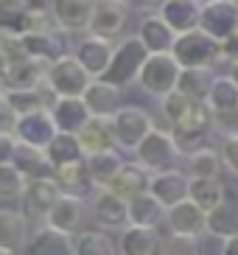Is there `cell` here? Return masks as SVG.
<instances>
[{
	"label": "cell",
	"instance_id": "1",
	"mask_svg": "<svg viewBox=\"0 0 238 255\" xmlns=\"http://www.w3.org/2000/svg\"><path fill=\"white\" fill-rule=\"evenodd\" d=\"M146 56H149V48L143 45V39L137 34L120 37L115 42L112 59H110V65H107L101 79L118 84V87H132V84H137V76H140V68H143V62H146Z\"/></svg>",
	"mask_w": 238,
	"mask_h": 255
},
{
	"label": "cell",
	"instance_id": "2",
	"mask_svg": "<svg viewBox=\"0 0 238 255\" xmlns=\"http://www.w3.org/2000/svg\"><path fill=\"white\" fill-rule=\"evenodd\" d=\"M179 73H182V65L177 62L171 51H160V53H149L146 62L140 68V76H137V87H140L146 96L151 98H165L171 90H177Z\"/></svg>",
	"mask_w": 238,
	"mask_h": 255
},
{
	"label": "cell",
	"instance_id": "3",
	"mask_svg": "<svg viewBox=\"0 0 238 255\" xmlns=\"http://www.w3.org/2000/svg\"><path fill=\"white\" fill-rule=\"evenodd\" d=\"M171 53L182 68H216L222 59V42L213 39L208 31L194 28L185 34H177Z\"/></svg>",
	"mask_w": 238,
	"mask_h": 255
},
{
	"label": "cell",
	"instance_id": "4",
	"mask_svg": "<svg viewBox=\"0 0 238 255\" xmlns=\"http://www.w3.org/2000/svg\"><path fill=\"white\" fill-rule=\"evenodd\" d=\"M134 160L140 165H146L149 171H163V168H171L179 165L182 160V151L177 149V140H174L171 129L165 127H154L149 135L137 143V149L132 151Z\"/></svg>",
	"mask_w": 238,
	"mask_h": 255
},
{
	"label": "cell",
	"instance_id": "5",
	"mask_svg": "<svg viewBox=\"0 0 238 255\" xmlns=\"http://www.w3.org/2000/svg\"><path fill=\"white\" fill-rule=\"evenodd\" d=\"M93 76L84 68L82 62L76 59V53H62L48 65V79L45 84L51 87L56 96H84V90L90 87Z\"/></svg>",
	"mask_w": 238,
	"mask_h": 255
},
{
	"label": "cell",
	"instance_id": "6",
	"mask_svg": "<svg viewBox=\"0 0 238 255\" xmlns=\"http://www.w3.org/2000/svg\"><path fill=\"white\" fill-rule=\"evenodd\" d=\"M112 127H115V140L120 151H134L137 143L154 129V115L146 113L137 104H123L118 113L112 115Z\"/></svg>",
	"mask_w": 238,
	"mask_h": 255
},
{
	"label": "cell",
	"instance_id": "7",
	"mask_svg": "<svg viewBox=\"0 0 238 255\" xmlns=\"http://www.w3.org/2000/svg\"><path fill=\"white\" fill-rule=\"evenodd\" d=\"M59 196H62V188L53 177H31L28 185H25V191H22V196H20L22 213L28 216L31 225L42 227Z\"/></svg>",
	"mask_w": 238,
	"mask_h": 255
},
{
	"label": "cell",
	"instance_id": "8",
	"mask_svg": "<svg viewBox=\"0 0 238 255\" xmlns=\"http://www.w3.org/2000/svg\"><path fill=\"white\" fill-rule=\"evenodd\" d=\"M90 219L104 230H123L129 225V199L112 188H96L90 194Z\"/></svg>",
	"mask_w": 238,
	"mask_h": 255
},
{
	"label": "cell",
	"instance_id": "9",
	"mask_svg": "<svg viewBox=\"0 0 238 255\" xmlns=\"http://www.w3.org/2000/svg\"><path fill=\"white\" fill-rule=\"evenodd\" d=\"M160 115L174 127H194V124H213L210 107L205 101L185 96L182 90H171L165 98H160Z\"/></svg>",
	"mask_w": 238,
	"mask_h": 255
},
{
	"label": "cell",
	"instance_id": "10",
	"mask_svg": "<svg viewBox=\"0 0 238 255\" xmlns=\"http://www.w3.org/2000/svg\"><path fill=\"white\" fill-rule=\"evenodd\" d=\"M199 28L208 31L213 39L224 42L238 31V6L233 0H202Z\"/></svg>",
	"mask_w": 238,
	"mask_h": 255
},
{
	"label": "cell",
	"instance_id": "11",
	"mask_svg": "<svg viewBox=\"0 0 238 255\" xmlns=\"http://www.w3.org/2000/svg\"><path fill=\"white\" fill-rule=\"evenodd\" d=\"M165 225H168V233L202 239V236H208V210H202L188 196V199H182V202L171 205L165 210Z\"/></svg>",
	"mask_w": 238,
	"mask_h": 255
},
{
	"label": "cell",
	"instance_id": "12",
	"mask_svg": "<svg viewBox=\"0 0 238 255\" xmlns=\"http://www.w3.org/2000/svg\"><path fill=\"white\" fill-rule=\"evenodd\" d=\"M48 59L39 56H22L14 62H0V73L6 79V90H25V87H39L48 79Z\"/></svg>",
	"mask_w": 238,
	"mask_h": 255
},
{
	"label": "cell",
	"instance_id": "13",
	"mask_svg": "<svg viewBox=\"0 0 238 255\" xmlns=\"http://www.w3.org/2000/svg\"><path fill=\"white\" fill-rule=\"evenodd\" d=\"M90 213V205L84 202V196H76V194H62L56 199V205L51 208L45 225L53 227V230L65 233V236H76V233L84 227V219Z\"/></svg>",
	"mask_w": 238,
	"mask_h": 255
},
{
	"label": "cell",
	"instance_id": "14",
	"mask_svg": "<svg viewBox=\"0 0 238 255\" xmlns=\"http://www.w3.org/2000/svg\"><path fill=\"white\" fill-rule=\"evenodd\" d=\"M149 191L163 202V208L168 210L171 205L188 199V191H191V174L179 165H171V168H163V171H151V182Z\"/></svg>",
	"mask_w": 238,
	"mask_h": 255
},
{
	"label": "cell",
	"instance_id": "15",
	"mask_svg": "<svg viewBox=\"0 0 238 255\" xmlns=\"http://www.w3.org/2000/svg\"><path fill=\"white\" fill-rule=\"evenodd\" d=\"M96 3L98 0H51L48 8H51L53 20H56V25L62 31H67V34H87Z\"/></svg>",
	"mask_w": 238,
	"mask_h": 255
},
{
	"label": "cell",
	"instance_id": "16",
	"mask_svg": "<svg viewBox=\"0 0 238 255\" xmlns=\"http://www.w3.org/2000/svg\"><path fill=\"white\" fill-rule=\"evenodd\" d=\"M129 11L132 8L123 0H98L96 11H93V20H90V34H98V37H107V39H118L126 31Z\"/></svg>",
	"mask_w": 238,
	"mask_h": 255
},
{
	"label": "cell",
	"instance_id": "17",
	"mask_svg": "<svg viewBox=\"0 0 238 255\" xmlns=\"http://www.w3.org/2000/svg\"><path fill=\"white\" fill-rule=\"evenodd\" d=\"M56 132H59V127H56L51 110H34V113L20 115V118H17V127H14L17 140L39 146V149H45V146L56 137Z\"/></svg>",
	"mask_w": 238,
	"mask_h": 255
},
{
	"label": "cell",
	"instance_id": "18",
	"mask_svg": "<svg viewBox=\"0 0 238 255\" xmlns=\"http://www.w3.org/2000/svg\"><path fill=\"white\" fill-rule=\"evenodd\" d=\"M112 51H115V39L98 37V34H90V31L73 45L76 59H79L84 68L90 70V76H93V79L104 76L107 65H110V59H112Z\"/></svg>",
	"mask_w": 238,
	"mask_h": 255
},
{
	"label": "cell",
	"instance_id": "19",
	"mask_svg": "<svg viewBox=\"0 0 238 255\" xmlns=\"http://www.w3.org/2000/svg\"><path fill=\"white\" fill-rule=\"evenodd\" d=\"M76 135H79L84 154H98V151H107V149H118L115 127H112L110 115H90V121Z\"/></svg>",
	"mask_w": 238,
	"mask_h": 255
},
{
	"label": "cell",
	"instance_id": "20",
	"mask_svg": "<svg viewBox=\"0 0 238 255\" xmlns=\"http://www.w3.org/2000/svg\"><path fill=\"white\" fill-rule=\"evenodd\" d=\"M84 104L90 107V113L93 115H115L123 107V87H118V84L107 82V79H93L90 82V87L84 90Z\"/></svg>",
	"mask_w": 238,
	"mask_h": 255
},
{
	"label": "cell",
	"instance_id": "21",
	"mask_svg": "<svg viewBox=\"0 0 238 255\" xmlns=\"http://www.w3.org/2000/svg\"><path fill=\"white\" fill-rule=\"evenodd\" d=\"M51 115L59 132H79L93 113H90V107L84 104L82 96H56V101L51 104Z\"/></svg>",
	"mask_w": 238,
	"mask_h": 255
},
{
	"label": "cell",
	"instance_id": "22",
	"mask_svg": "<svg viewBox=\"0 0 238 255\" xmlns=\"http://www.w3.org/2000/svg\"><path fill=\"white\" fill-rule=\"evenodd\" d=\"M137 37L143 39V45L149 48V53H160V51H171L174 48L177 31L157 11V14H143L140 25H137Z\"/></svg>",
	"mask_w": 238,
	"mask_h": 255
},
{
	"label": "cell",
	"instance_id": "23",
	"mask_svg": "<svg viewBox=\"0 0 238 255\" xmlns=\"http://www.w3.org/2000/svg\"><path fill=\"white\" fill-rule=\"evenodd\" d=\"M160 233L157 227L146 225H126L118 236V253L123 255H151L160 250Z\"/></svg>",
	"mask_w": 238,
	"mask_h": 255
},
{
	"label": "cell",
	"instance_id": "24",
	"mask_svg": "<svg viewBox=\"0 0 238 255\" xmlns=\"http://www.w3.org/2000/svg\"><path fill=\"white\" fill-rule=\"evenodd\" d=\"M149 182H151V171L146 165H140L137 160H132V163L123 160V165L118 168V174L112 177V182L107 188H112V191L120 194L123 199H132V196L149 191Z\"/></svg>",
	"mask_w": 238,
	"mask_h": 255
},
{
	"label": "cell",
	"instance_id": "25",
	"mask_svg": "<svg viewBox=\"0 0 238 255\" xmlns=\"http://www.w3.org/2000/svg\"><path fill=\"white\" fill-rule=\"evenodd\" d=\"M28 216L22 210L0 208V247L8 253H20L28 244Z\"/></svg>",
	"mask_w": 238,
	"mask_h": 255
},
{
	"label": "cell",
	"instance_id": "26",
	"mask_svg": "<svg viewBox=\"0 0 238 255\" xmlns=\"http://www.w3.org/2000/svg\"><path fill=\"white\" fill-rule=\"evenodd\" d=\"M53 180L59 182L62 194H76V196H84L90 199V194L96 191V182L90 177V168H87V157L79 160V163H70V165H59L53 168Z\"/></svg>",
	"mask_w": 238,
	"mask_h": 255
},
{
	"label": "cell",
	"instance_id": "27",
	"mask_svg": "<svg viewBox=\"0 0 238 255\" xmlns=\"http://www.w3.org/2000/svg\"><path fill=\"white\" fill-rule=\"evenodd\" d=\"M160 14L168 20L177 34L199 28L202 20V0H165V6L160 8Z\"/></svg>",
	"mask_w": 238,
	"mask_h": 255
},
{
	"label": "cell",
	"instance_id": "28",
	"mask_svg": "<svg viewBox=\"0 0 238 255\" xmlns=\"http://www.w3.org/2000/svg\"><path fill=\"white\" fill-rule=\"evenodd\" d=\"M238 233V199H227L224 196L222 202L213 210H208V236L210 239H230Z\"/></svg>",
	"mask_w": 238,
	"mask_h": 255
},
{
	"label": "cell",
	"instance_id": "29",
	"mask_svg": "<svg viewBox=\"0 0 238 255\" xmlns=\"http://www.w3.org/2000/svg\"><path fill=\"white\" fill-rule=\"evenodd\" d=\"M45 154H48V163H51V168L79 163V160L87 157V154H84V149H82V143H79V135H76V132H56V137H53V140L45 146Z\"/></svg>",
	"mask_w": 238,
	"mask_h": 255
},
{
	"label": "cell",
	"instance_id": "30",
	"mask_svg": "<svg viewBox=\"0 0 238 255\" xmlns=\"http://www.w3.org/2000/svg\"><path fill=\"white\" fill-rule=\"evenodd\" d=\"M160 222H165V208L151 191H143L129 199V225L160 227Z\"/></svg>",
	"mask_w": 238,
	"mask_h": 255
},
{
	"label": "cell",
	"instance_id": "31",
	"mask_svg": "<svg viewBox=\"0 0 238 255\" xmlns=\"http://www.w3.org/2000/svg\"><path fill=\"white\" fill-rule=\"evenodd\" d=\"M171 135L177 140V149L182 151V157H188L205 146H213L216 129H213V124H194V127H174Z\"/></svg>",
	"mask_w": 238,
	"mask_h": 255
},
{
	"label": "cell",
	"instance_id": "32",
	"mask_svg": "<svg viewBox=\"0 0 238 255\" xmlns=\"http://www.w3.org/2000/svg\"><path fill=\"white\" fill-rule=\"evenodd\" d=\"M14 165L20 168L25 177H53V168L48 163V154L39 146H31V143H17L14 151Z\"/></svg>",
	"mask_w": 238,
	"mask_h": 255
},
{
	"label": "cell",
	"instance_id": "33",
	"mask_svg": "<svg viewBox=\"0 0 238 255\" xmlns=\"http://www.w3.org/2000/svg\"><path fill=\"white\" fill-rule=\"evenodd\" d=\"M120 165H123L120 149H107V151H98V154H87V168H90V177H93L96 188L110 185Z\"/></svg>",
	"mask_w": 238,
	"mask_h": 255
},
{
	"label": "cell",
	"instance_id": "34",
	"mask_svg": "<svg viewBox=\"0 0 238 255\" xmlns=\"http://www.w3.org/2000/svg\"><path fill=\"white\" fill-rule=\"evenodd\" d=\"M73 253L76 255H112L118 253V241H112L104 227H98V230H84L82 227L73 236Z\"/></svg>",
	"mask_w": 238,
	"mask_h": 255
},
{
	"label": "cell",
	"instance_id": "35",
	"mask_svg": "<svg viewBox=\"0 0 238 255\" xmlns=\"http://www.w3.org/2000/svg\"><path fill=\"white\" fill-rule=\"evenodd\" d=\"M182 163H185V171L191 177H222V171H224L219 146H205V149L182 157Z\"/></svg>",
	"mask_w": 238,
	"mask_h": 255
},
{
	"label": "cell",
	"instance_id": "36",
	"mask_svg": "<svg viewBox=\"0 0 238 255\" xmlns=\"http://www.w3.org/2000/svg\"><path fill=\"white\" fill-rule=\"evenodd\" d=\"M210 113H227V110H238V82L230 73H222L213 79V87L208 93Z\"/></svg>",
	"mask_w": 238,
	"mask_h": 255
},
{
	"label": "cell",
	"instance_id": "37",
	"mask_svg": "<svg viewBox=\"0 0 238 255\" xmlns=\"http://www.w3.org/2000/svg\"><path fill=\"white\" fill-rule=\"evenodd\" d=\"M188 196L202 210H213L227 196V188H224V182L219 177H191V191H188Z\"/></svg>",
	"mask_w": 238,
	"mask_h": 255
},
{
	"label": "cell",
	"instance_id": "38",
	"mask_svg": "<svg viewBox=\"0 0 238 255\" xmlns=\"http://www.w3.org/2000/svg\"><path fill=\"white\" fill-rule=\"evenodd\" d=\"M213 68H182L177 82V90H182L185 96L196 98V101H208V93L213 87Z\"/></svg>",
	"mask_w": 238,
	"mask_h": 255
},
{
	"label": "cell",
	"instance_id": "39",
	"mask_svg": "<svg viewBox=\"0 0 238 255\" xmlns=\"http://www.w3.org/2000/svg\"><path fill=\"white\" fill-rule=\"evenodd\" d=\"M51 28H56V20H53L51 8L28 6L14 31H20V34H39V31H51Z\"/></svg>",
	"mask_w": 238,
	"mask_h": 255
},
{
	"label": "cell",
	"instance_id": "40",
	"mask_svg": "<svg viewBox=\"0 0 238 255\" xmlns=\"http://www.w3.org/2000/svg\"><path fill=\"white\" fill-rule=\"evenodd\" d=\"M25 185H28V177L14 163L0 165V199H20Z\"/></svg>",
	"mask_w": 238,
	"mask_h": 255
},
{
	"label": "cell",
	"instance_id": "41",
	"mask_svg": "<svg viewBox=\"0 0 238 255\" xmlns=\"http://www.w3.org/2000/svg\"><path fill=\"white\" fill-rule=\"evenodd\" d=\"M22 56H28L22 34L11 28H0V62H14L22 59Z\"/></svg>",
	"mask_w": 238,
	"mask_h": 255
},
{
	"label": "cell",
	"instance_id": "42",
	"mask_svg": "<svg viewBox=\"0 0 238 255\" xmlns=\"http://www.w3.org/2000/svg\"><path fill=\"white\" fill-rule=\"evenodd\" d=\"M157 253H165V255H194V253H199V239L171 233L168 239L160 241V250H157Z\"/></svg>",
	"mask_w": 238,
	"mask_h": 255
},
{
	"label": "cell",
	"instance_id": "43",
	"mask_svg": "<svg viewBox=\"0 0 238 255\" xmlns=\"http://www.w3.org/2000/svg\"><path fill=\"white\" fill-rule=\"evenodd\" d=\"M219 151H222L224 171L238 180V132L236 135H222V140H219Z\"/></svg>",
	"mask_w": 238,
	"mask_h": 255
},
{
	"label": "cell",
	"instance_id": "44",
	"mask_svg": "<svg viewBox=\"0 0 238 255\" xmlns=\"http://www.w3.org/2000/svg\"><path fill=\"white\" fill-rule=\"evenodd\" d=\"M31 3L28 0H0V28H17L20 17L25 14V8Z\"/></svg>",
	"mask_w": 238,
	"mask_h": 255
},
{
	"label": "cell",
	"instance_id": "45",
	"mask_svg": "<svg viewBox=\"0 0 238 255\" xmlns=\"http://www.w3.org/2000/svg\"><path fill=\"white\" fill-rule=\"evenodd\" d=\"M17 118H20V113L11 107V101H8L6 93H3V96H0V132H14Z\"/></svg>",
	"mask_w": 238,
	"mask_h": 255
},
{
	"label": "cell",
	"instance_id": "46",
	"mask_svg": "<svg viewBox=\"0 0 238 255\" xmlns=\"http://www.w3.org/2000/svg\"><path fill=\"white\" fill-rule=\"evenodd\" d=\"M17 135L14 132H0V165L3 163H14V151H17Z\"/></svg>",
	"mask_w": 238,
	"mask_h": 255
},
{
	"label": "cell",
	"instance_id": "47",
	"mask_svg": "<svg viewBox=\"0 0 238 255\" xmlns=\"http://www.w3.org/2000/svg\"><path fill=\"white\" fill-rule=\"evenodd\" d=\"M126 6L137 14H157L165 6V0H126Z\"/></svg>",
	"mask_w": 238,
	"mask_h": 255
},
{
	"label": "cell",
	"instance_id": "48",
	"mask_svg": "<svg viewBox=\"0 0 238 255\" xmlns=\"http://www.w3.org/2000/svg\"><path fill=\"white\" fill-rule=\"evenodd\" d=\"M222 255H238V233L222 241Z\"/></svg>",
	"mask_w": 238,
	"mask_h": 255
},
{
	"label": "cell",
	"instance_id": "49",
	"mask_svg": "<svg viewBox=\"0 0 238 255\" xmlns=\"http://www.w3.org/2000/svg\"><path fill=\"white\" fill-rule=\"evenodd\" d=\"M227 73H230L233 79H236V82H238V56H233V59L227 62Z\"/></svg>",
	"mask_w": 238,
	"mask_h": 255
},
{
	"label": "cell",
	"instance_id": "50",
	"mask_svg": "<svg viewBox=\"0 0 238 255\" xmlns=\"http://www.w3.org/2000/svg\"><path fill=\"white\" fill-rule=\"evenodd\" d=\"M6 93V79H3V73H0V96Z\"/></svg>",
	"mask_w": 238,
	"mask_h": 255
},
{
	"label": "cell",
	"instance_id": "51",
	"mask_svg": "<svg viewBox=\"0 0 238 255\" xmlns=\"http://www.w3.org/2000/svg\"><path fill=\"white\" fill-rule=\"evenodd\" d=\"M0 255H11V253H8V250H6V247H0Z\"/></svg>",
	"mask_w": 238,
	"mask_h": 255
},
{
	"label": "cell",
	"instance_id": "52",
	"mask_svg": "<svg viewBox=\"0 0 238 255\" xmlns=\"http://www.w3.org/2000/svg\"><path fill=\"white\" fill-rule=\"evenodd\" d=\"M233 3H236V6H238V0H233Z\"/></svg>",
	"mask_w": 238,
	"mask_h": 255
},
{
	"label": "cell",
	"instance_id": "53",
	"mask_svg": "<svg viewBox=\"0 0 238 255\" xmlns=\"http://www.w3.org/2000/svg\"><path fill=\"white\" fill-rule=\"evenodd\" d=\"M123 3H126V0H123Z\"/></svg>",
	"mask_w": 238,
	"mask_h": 255
}]
</instances>
